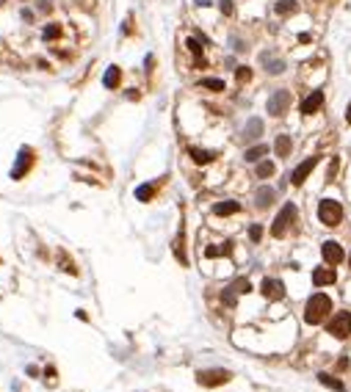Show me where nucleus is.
I'll use <instances>...</instances> for the list:
<instances>
[{"mask_svg":"<svg viewBox=\"0 0 351 392\" xmlns=\"http://www.w3.org/2000/svg\"><path fill=\"white\" fill-rule=\"evenodd\" d=\"M329 312H332V298H329L327 293H313L307 307H304V321H307L310 326H316V323H321Z\"/></svg>","mask_w":351,"mask_h":392,"instance_id":"obj_1","label":"nucleus"},{"mask_svg":"<svg viewBox=\"0 0 351 392\" xmlns=\"http://www.w3.org/2000/svg\"><path fill=\"white\" fill-rule=\"evenodd\" d=\"M318 218L324 226H338L343 221V204L335 202V199H321L318 204Z\"/></svg>","mask_w":351,"mask_h":392,"instance_id":"obj_2","label":"nucleus"},{"mask_svg":"<svg viewBox=\"0 0 351 392\" xmlns=\"http://www.w3.org/2000/svg\"><path fill=\"white\" fill-rule=\"evenodd\" d=\"M296 215H299L296 204H293V202H288L285 207L280 210V215L274 218V224H271V235H274V238H282V235L288 232V226H291L293 221H296Z\"/></svg>","mask_w":351,"mask_h":392,"instance_id":"obj_3","label":"nucleus"},{"mask_svg":"<svg viewBox=\"0 0 351 392\" xmlns=\"http://www.w3.org/2000/svg\"><path fill=\"white\" fill-rule=\"evenodd\" d=\"M288 108H291V91L288 89H277L266 102V111L271 113V116H285Z\"/></svg>","mask_w":351,"mask_h":392,"instance_id":"obj_4","label":"nucleus"},{"mask_svg":"<svg viewBox=\"0 0 351 392\" xmlns=\"http://www.w3.org/2000/svg\"><path fill=\"white\" fill-rule=\"evenodd\" d=\"M327 334L338 340H346L351 334V312H335V318L327 323Z\"/></svg>","mask_w":351,"mask_h":392,"instance_id":"obj_5","label":"nucleus"},{"mask_svg":"<svg viewBox=\"0 0 351 392\" xmlns=\"http://www.w3.org/2000/svg\"><path fill=\"white\" fill-rule=\"evenodd\" d=\"M230 379H232L230 370H219V368H216V370H199V373H197V381L202 387H221V384H227Z\"/></svg>","mask_w":351,"mask_h":392,"instance_id":"obj_6","label":"nucleus"},{"mask_svg":"<svg viewBox=\"0 0 351 392\" xmlns=\"http://www.w3.org/2000/svg\"><path fill=\"white\" fill-rule=\"evenodd\" d=\"M30 166H33V152H30L28 147H22L17 155V163H14V169H11V180H22L25 174L30 172Z\"/></svg>","mask_w":351,"mask_h":392,"instance_id":"obj_7","label":"nucleus"},{"mask_svg":"<svg viewBox=\"0 0 351 392\" xmlns=\"http://www.w3.org/2000/svg\"><path fill=\"white\" fill-rule=\"evenodd\" d=\"M316 166H318V158L313 155V158H307L304 163H299V166L293 169V174H291L288 180H291L293 185H304V180H307L310 174H313V169H316Z\"/></svg>","mask_w":351,"mask_h":392,"instance_id":"obj_8","label":"nucleus"},{"mask_svg":"<svg viewBox=\"0 0 351 392\" xmlns=\"http://www.w3.org/2000/svg\"><path fill=\"white\" fill-rule=\"evenodd\" d=\"M321 254H324V260H327V265H338V262H343V246L338 243V240H324V246H321Z\"/></svg>","mask_w":351,"mask_h":392,"instance_id":"obj_9","label":"nucleus"},{"mask_svg":"<svg viewBox=\"0 0 351 392\" xmlns=\"http://www.w3.org/2000/svg\"><path fill=\"white\" fill-rule=\"evenodd\" d=\"M260 290H263V296H266L268 301H280V298H285V285H282L280 279H263Z\"/></svg>","mask_w":351,"mask_h":392,"instance_id":"obj_10","label":"nucleus"},{"mask_svg":"<svg viewBox=\"0 0 351 392\" xmlns=\"http://www.w3.org/2000/svg\"><path fill=\"white\" fill-rule=\"evenodd\" d=\"M321 105H324V91H310L302 102V113L304 116H313V113L321 111Z\"/></svg>","mask_w":351,"mask_h":392,"instance_id":"obj_11","label":"nucleus"},{"mask_svg":"<svg viewBox=\"0 0 351 392\" xmlns=\"http://www.w3.org/2000/svg\"><path fill=\"white\" fill-rule=\"evenodd\" d=\"M260 61H263V66H266L268 75H282V72H285V61H282V58H274L271 53H263Z\"/></svg>","mask_w":351,"mask_h":392,"instance_id":"obj_12","label":"nucleus"},{"mask_svg":"<svg viewBox=\"0 0 351 392\" xmlns=\"http://www.w3.org/2000/svg\"><path fill=\"white\" fill-rule=\"evenodd\" d=\"M335 282V268L329 265V268H316L313 271V285H318V287H324V285H332Z\"/></svg>","mask_w":351,"mask_h":392,"instance_id":"obj_13","label":"nucleus"},{"mask_svg":"<svg viewBox=\"0 0 351 392\" xmlns=\"http://www.w3.org/2000/svg\"><path fill=\"white\" fill-rule=\"evenodd\" d=\"M119 80H122V69L119 66H108L105 75H102V86H105V89H116Z\"/></svg>","mask_w":351,"mask_h":392,"instance_id":"obj_14","label":"nucleus"},{"mask_svg":"<svg viewBox=\"0 0 351 392\" xmlns=\"http://www.w3.org/2000/svg\"><path fill=\"white\" fill-rule=\"evenodd\" d=\"M263 133V119H257V116H252L249 122H246V127H244V138L246 141H255L257 136Z\"/></svg>","mask_w":351,"mask_h":392,"instance_id":"obj_15","label":"nucleus"},{"mask_svg":"<svg viewBox=\"0 0 351 392\" xmlns=\"http://www.w3.org/2000/svg\"><path fill=\"white\" fill-rule=\"evenodd\" d=\"M274 188H268V185H263V188H257V194H255V202H257V207H268V204L274 202Z\"/></svg>","mask_w":351,"mask_h":392,"instance_id":"obj_16","label":"nucleus"},{"mask_svg":"<svg viewBox=\"0 0 351 392\" xmlns=\"http://www.w3.org/2000/svg\"><path fill=\"white\" fill-rule=\"evenodd\" d=\"M188 155H191V161L199 163V166H205V163H210L216 158V152H208V149H199V147H191Z\"/></svg>","mask_w":351,"mask_h":392,"instance_id":"obj_17","label":"nucleus"},{"mask_svg":"<svg viewBox=\"0 0 351 392\" xmlns=\"http://www.w3.org/2000/svg\"><path fill=\"white\" fill-rule=\"evenodd\" d=\"M291 149H293L291 136H277V141H274V152H277V158H288V155H291Z\"/></svg>","mask_w":351,"mask_h":392,"instance_id":"obj_18","label":"nucleus"},{"mask_svg":"<svg viewBox=\"0 0 351 392\" xmlns=\"http://www.w3.org/2000/svg\"><path fill=\"white\" fill-rule=\"evenodd\" d=\"M174 254H177V260L183 262V265H188V257H185V232H183V226H180L177 240H174Z\"/></svg>","mask_w":351,"mask_h":392,"instance_id":"obj_19","label":"nucleus"},{"mask_svg":"<svg viewBox=\"0 0 351 392\" xmlns=\"http://www.w3.org/2000/svg\"><path fill=\"white\" fill-rule=\"evenodd\" d=\"M238 210H241L238 202H219V204L213 207V213H216V215H232V213H238Z\"/></svg>","mask_w":351,"mask_h":392,"instance_id":"obj_20","label":"nucleus"},{"mask_svg":"<svg viewBox=\"0 0 351 392\" xmlns=\"http://www.w3.org/2000/svg\"><path fill=\"white\" fill-rule=\"evenodd\" d=\"M263 155H268V147H266V144H257V147L246 149V155H244V158H246L249 163H255V161H260Z\"/></svg>","mask_w":351,"mask_h":392,"instance_id":"obj_21","label":"nucleus"},{"mask_svg":"<svg viewBox=\"0 0 351 392\" xmlns=\"http://www.w3.org/2000/svg\"><path fill=\"white\" fill-rule=\"evenodd\" d=\"M199 86H202V89H210V91H224V80H219V77H202Z\"/></svg>","mask_w":351,"mask_h":392,"instance_id":"obj_22","label":"nucleus"},{"mask_svg":"<svg viewBox=\"0 0 351 392\" xmlns=\"http://www.w3.org/2000/svg\"><path fill=\"white\" fill-rule=\"evenodd\" d=\"M232 243H221V246H208L205 249V257H221V254H230Z\"/></svg>","mask_w":351,"mask_h":392,"instance_id":"obj_23","label":"nucleus"},{"mask_svg":"<svg viewBox=\"0 0 351 392\" xmlns=\"http://www.w3.org/2000/svg\"><path fill=\"white\" fill-rule=\"evenodd\" d=\"M277 14H282V17H285V14H293L296 11V0H277Z\"/></svg>","mask_w":351,"mask_h":392,"instance_id":"obj_24","label":"nucleus"},{"mask_svg":"<svg viewBox=\"0 0 351 392\" xmlns=\"http://www.w3.org/2000/svg\"><path fill=\"white\" fill-rule=\"evenodd\" d=\"M152 194H155V185H138V188H136V199H138V202H149Z\"/></svg>","mask_w":351,"mask_h":392,"instance_id":"obj_25","label":"nucleus"},{"mask_svg":"<svg viewBox=\"0 0 351 392\" xmlns=\"http://www.w3.org/2000/svg\"><path fill=\"white\" fill-rule=\"evenodd\" d=\"M271 174H274V163H271V161H263V163H257V177H260V180L271 177Z\"/></svg>","mask_w":351,"mask_h":392,"instance_id":"obj_26","label":"nucleus"},{"mask_svg":"<svg viewBox=\"0 0 351 392\" xmlns=\"http://www.w3.org/2000/svg\"><path fill=\"white\" fill-rule=\"evenodd\" d=\"M58 33H61V28L55 22H50L47 28L42 30V39H44V42H53V39H58Z\"/></svg>","mask_w":351,"mask_h":392,"instance_id":"obj_27","label":"nucleus"},{"mask_svg":"<svg viewBox=\"0 0 351 392\" xmlns=\"http://www.w3.org/2000/svg\"><path fill=\"white\" fill-rule=\"evenodd\" d=\"M321 379V384H327V387H332V390H338V392H343V384H340L338 379H332V376H327V373H321L318 376Z\"/></svg>","mask_w":351,"mask_h":392,"instance_id":"obj_28","label":"nucleus"},{"mask_svg":"<svg viewBox=\"0 0 351 392\" xmlns=\"http://www.w3.org/2000/svg\"><path fill=\"white\" fill-rule=\"evenodd\" d=\"M232 290H235V293H249L252 285H249V279H235V282H232Z\"/></svg>","mask_w":351,"mask_h":392,"instance_id":"obj_29","label":"nucleus"},{"mask_svg":"<svg viewBox=\"0 0 351 392\" xmlns=\"http://www.w3.org/2000/svg\"><path fill=\"white\" fill-rule=\"evenodd\" d=\"M221 301H224L227 307H235V290H232V285L227 287L224 293H221Z\"/></svg>","mask_w":351,"mask_h":392,"instance_id":"obj_30","label":"nucleus"},{"mask_svg":"<svg viewBox=\"0 0 351 392\" xmlns=\"http://www.w3.org/2000/svg\"><path fill=\"white\" fill-rule=\"evenodd\" d=\"M249 238H252V243H257V240L263 238V226L260 224H252L249 226Z\"/></svg>","mask_w":351,"mask_h":392,"instance_id":"obj_31","label":"nucleus"},{"mask_svg":"<svg viewBox=\"0 0 351 392\" xmlns=\"http://www.w3.org/2000/svg\"><path fill=\"white\" fill-rule=\"evenodd\" d=\"M235 77L244 83V80H249V77H252V69H249V66H238V69H235Z\"/></svg>","mask_w":351,"mask_h":392,"instance_id":"obj_32","label":"nucleus"},{"mask_svg":"<svg viewBox=\"0 0 351 392\" xmlns=\"http://www.w3.org/2000/svg\"><path fill=\"white\" fill-rule=\"evenodd\" d=\"M185 44H188V50H191L194 55H197V58H202V47H199V42H197V39H188Z\"/></svg>","mask_w":351,"mask_h":392,"instance_id":"obj_33","label":"nucleus"},{"mask_svg":"<svg viewBox=\"0 0 351 392\" xmlns=\"http://www.w3.org/2000/svg\"><path fill=\"white\" fill-rule=\"evenodd\" d=\"M232 11H235V8H232V0H221V14H224V17H232Z\"/></svg>","mask_w":351,"mask_h":392,"instance_id":"obj_34","label":"nucleus"},{"mask_svg":"<svg viewBox=\"0 0 351 392\" xmlns=\"http://www.w3.org/2000/svg\"><path fill=\"white\" fill-rule=\"evenodd\" d=\"M338 166H340V163H338V158H332V163H329V180H332L335 174H338Z\"/></svg>","mask_w":351,"mask_h":392,"instance_id":"obj_35","label":"nucleus"},{"mask_svg":"<svg viewBox=\"0 0 351 392\" xmlns=\"http://www.w3.org/2000/svg\"><path fill=\"white\" fill-rule=\"evenodd\" d=\"M346 122L351 125V102H349V108H346Z\"/></svg>","mask_w":351,"mask_h":392,"instance_id":"obj_36","label":"nucleus"},{"mask_svg":"<svg viewBox=\"0 0 351 392\" xmlns=\"http://www.w3.org/2000/svg\"><path fill=\"white\" fill-rule=\"evenodd\" d=\"M197 6H210V0H197Z\"/></svg>","mask_w":351,"mask_h":392,"instance_id":"obj_37","label":"nucleus"},{"mask_svg":"<svg viewBox=\"0 0 351 392\" xmlns=\"http://www.w3.org/2000/svg\"><path fill=\"white\" fill-rule=\"evenodd\" d=\"M349 265H351V257H349Z\"/></svg>","mask_w":351,"mask_h":392,"instance_id":"obj_38","label":"nucleus"}]
</instances>
